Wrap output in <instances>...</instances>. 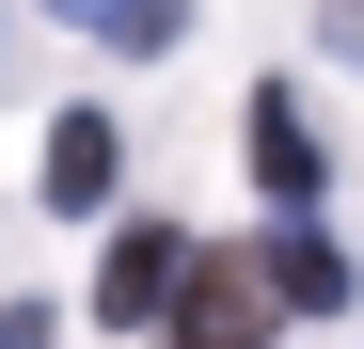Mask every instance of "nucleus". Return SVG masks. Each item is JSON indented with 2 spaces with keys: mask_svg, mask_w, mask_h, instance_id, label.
Returning <instances> with one entry per match:
<instances>
[{
  "mask_svg": "<svg viewBox=\"0 0 364 349\" xmlns=\"http://www.w3.org/2000/svg\"><path fill=\"white\" fill-rule=\"evenodd\" d=\"M191 270H206L191 222H127V239H111V270H95V318H111V333H159L174 302H191Z\"/></svg>",
  "mask_w": 364,
  "mask_h": 349,
  "instance_id": "1",
  "label": "nucleus"
},
{
  "mask_svg": "<svg viewBox=\"0 0 364 349\" xmlns=\"http://www.w3.org/2000/svg\"><path fill=\"white\" fill-rule=\"evenodd\" d=\"M254 191H269L285 222H317V191H333V159H317V111H301V95H254Z\"/></svg>",
  "mask_w": 364,
  "mask_h": 349,
  "instance_id": "2",
  "label": "nucleus"
},
{
  "mask_svg": "<svg viewBox=\"0 0 364 349\" xmlns=\"http://www.w3.org/2000/svg\"><path fill=\"white\" fill-rule=\"evenodd\" d=\"M285 302H269V254H206L191 270V349H254Z\"/></svg>",
  "mask_w": 364,
  "mask_h": 349,
  "instance_id": "3",
  "label": "nucleus"
},
{
  "mask_svg": "<svg viewBox=\"0 0 364 349\" xmlns=\"http://www.w3.org/2000/svg\"><path fill=\"white\" fill-rule=\"evenodd\" d=\"M269 302H285V318H348V254H333V222H285V239H269Z\"/></svg>",
  "mask_w": 364,
  "mask_h": 349,
  "instance_id": "4",
  "label": "nucleus"
},
{
  "mask_svg": "<svg viewBox=\"0 0 364 349\" xmlns=\"http://www.w3.org/2000/svg\"><path fill=\"white\" fill-rule=\"evenodd\" d=\"M111 159H127V143H111V111H64V127H48V207H111Z\"/></svg>",
  "mask_w": 364,
  "mask_h": 349,
  "instance_id": "5",
  "label": "nucleus"
},
{
  "mask_svg": "<svg viewBox=\"0 0 364 349\" xmlns=\"http://www.w3.org/2000/svg\"><path fill=\"white\" fill-rule=\"evenodd\" d=\"M64 16L111 32V48H174V32H191V0H64Z\"/></svg>",
  "mask_w": 364,
  "mask_h": 349,
  "instance_id": "6",
  "label": "nucleus"
},
{
  "mask_svg": "<svg viewBox=\"0 0 364 349\" xmlns=\"http://www.w3.org/2000/svg\"><path fill=\"white\" fill-rule=\"evenodd\" d=\"M317 32H333V48H348V64H364V0H317Z\"/></svg>",
  "mask_w": 364,
  "mask_h": 349,
  "instance_id": "7",
  "label": "nucleus"
},
{
  "mask_svg": "<svg viewBox=\"0 0 364 349\" xmlns=\"http://www.w3.org/2000/svg\"><path fill=\"white\" fill-rule=\"evenodd\" d=\"M0 349H48V302H16V318H0Z\"/></svg>",
  "mask_w": 364,
  "mask_h": 349,
  "instance_id": "8",
  "label": "nucleus"
}]
</instances>
